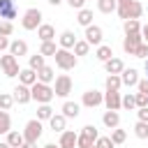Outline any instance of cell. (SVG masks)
<instances>
[{
	"label": "cell",
	"mask_w": 148,
	"mask_h": 148,
	"mask_svg": "<svg viewBox=\"0 0 148 148\" xmlns=\"http://www.w3.org/2000/svg\"><path fill=\"white\" fill-rule=\"evenodd\" d=\"M30 92H32V99H35V102H39V104H49V102L56 97L53 88H51L49 83H42V81L32 83V86H30Z\"/></svg>",
	"instance_id": "obj_1"
},
{
	"label": "cell",
	"mask_w": 148,
	"mask_h": 148,
	"mask_svg": "<svg viewBox=\"0 0 148 148\" xmlns=\"http://www.w3.org/2000/svg\"><path fill=\"white\" fill-rule=\"evenodd\" d=\"M53 58H56V65H58L60 69H65V72H69V69L76 67V56H74L69 49H58Z\"/></svg>",
	"instance_id": "obj_2"
},
{
	"label": "cell",
	"mask_w": 148,
	"mask_h": 148,
	"mask_svg": "<svg viewBox=\"0 0 148 148\" xmlns=\"http://www.w3.org/2000/svg\"><path fill=\"white\" fill-rule=\"evenodd\" d=\"M21 25H23V30H37V28L42 25V12H39L37 7L25 9V14H23V18H21Z\"/></svg>",
	"instance_id": "obj_3"
},
{
	"label": "cell",
	"mask_w": 148,
	"mask_h": 148,
	"mask_svg": "<svg viewBox=\"0 0 148 148\" xmlns=\"http://www.w3.org/2000/svg\"><path fill=\"white\" fill-rule=\"evenodd\" d=\"M0 67H2L5 76H9V79L18 76V72H21V67H18V58H16V56H12V53L0 56Z\"/></svg>",
	"instance_id": "obj_4"
},
{
	"label": "cell",
	"mask_w": 148,
	"mask_h": 148,
	"mask_svg": "<svg viewBox=\"0 0 148 148\" xmlns=\"http://www.w3.org/2000/svg\"><path fill=\"white\" fill-rule=\"evenodd\" d=\"M23 136H25V141L37 143L39 136H42V120H39V118L28 120V123H25V130H23Z\"/></svg>",
	"instance_id": "obj_5"
},
{
	"label": "cell",
	"mask_w": 148,
	"mask_h": 148,
	"mask_svg": "<svg viewBox=\"0 0 148 148\" xmlns=\"http://www.w3.org/2000/svg\"><path fill=\"white\" fill-rule=\"evenodd\" d=\"M141 42H143L141 32H130V35H125V39H123V51H125V53H130V56H134Z\"/></svg>",
	"instance_id": "obj_6"
},
{
	"label": "cell",
	"mask_w": 148,
	"mask_h": 148,
	"mask_svg": "<svg viewBox=\"0 0 148 148\" xmlns=\"http://www.w3.org/2000/svg\"><path fill=\"white\" fill-rule=\"evenodd\" d=\"M81 104L83 106H88V109H95V106H99V104H104V92H99V90H86L83 92V99H81Z\"/></svg>",
	"instance_id": "obj_7"
},
{
	"label": "cell",
	"mask_w": 148,
	"mask_h": 148,
	"mask_svg": "<svg viewBox=\"0 0 148 148\" xmlns=\"http://www.w3.org/2000/svg\"><path fill=\"white\" fill-rule=\"evenodd\" d=\"M53 92H56L58 97H67V95L72 92V79H69L67 74L56 76V88H53Z\"/></svg>",
	"instance_id": "obj_8"
},
{
	"label": "cell",
	"mask_w": 148,
	"mask_h": 148,
	"mask_svg": "<svg viewBox=\"0 0 148 148\" xmlns=\"http://www.w3.org/2000/svg\"><path fill=\"white\" fill-rule=\"evenodd\" d=\"M102 37H104V32H102L99 25H88L86 28V42L90 46H99L102 44Z\"/></svg>",
	"instance_id": "obj_9"
},
{
	"label": "cell",
	"mask_w": 148,
	"mask_h": 148,
	"mask_svg": "<svg viewBox=\"0 0 148 148\" xmlns=\"http://www.w3.org/2000/svg\"><path fill=\"white\" fill-rule=\"evenodd\" d=\"M104 104H106V109L118 111V109L123 106V97H120V92H118V90H106V92H104Z\"/></svg>",
	"instance_id": "obj_10"
},
{
	"label": "cell",
	"mask_w": 148,
	"mask_h": 148,
	"mask_svg": "<svg viewBox=\"0 0 148 148\" xmlns=\"http://www.w3.org/2000/svg\"><path fill=\"white\" fill-rule=\"evenodd\" d=\"M16 2L14 0H0V18H5V21H12V18H16Z\"/></svg>",
	"instance_id": "obj_11"
},
{
	"label": "cell",
	"mask_w": 148,
	"mask_h": 148,
	"mask_svg": "<svg viewBox=\"0 0 148 148\" xmlns=\"http://www.w3.org/2000/svg\"><path fill=\"white\" fill-rule=\"evenodd\" d=\"M76 139H79V134L74 130H65V132H60L58 143H60V148H76Z\"/></svg>",
	"instance_id": "obj_12"
},
{
	"label": "cell",
	"mask_w": 148,
	"mask_h": 148,
	"mask_svg": "<svg viewBox=\"0 0 148 148\" xmlns=\"http://www.w3.org/2000/svg\"><path fill=\"white\" fill-rule=\"evenodd\" d=\"M14 99H16L18 104H28V102L32 99V92H30V86H23V83H18V86L14 88Z\"/></svg>",
	"instance_id": "obj_13"
},
{
	"label": "cell",
	"mask_w": 148,
	"mask_h": 148,
	"mask_svg": "<svg viewBox=\"0 0 148 148\" xmlns=\"http://www.w3.org/2000/svg\"><path fill=\"white\" fill-rule=\"evenodd\" d=\"M120 79H123V86L132 88V86H136V83H139V72H136L134 67H130V69H123V72H120Z\"/></svg>",
	"instance_id": "obj_14"
},
{
	"label": "cell",
	"mask_w": 148,
	"mask_h": 148,
	"mask_svg": "<svg viewBox=\"0 0 148 148\" xmlns=\"http://www.w3.org/2000/svg\"><path fill=\"white\" fill-rule=\"evenodd\" d=\"M37 37H39L42 42H53V39H56L53 25H51V23H42V25L37 28Z\"/></svg>",
	"instance_id": "obj_15"
},
{
	"label": "cell",
	"mask_w": 148,
	"mask_h": 148,
	"mask_svg": "<svg viewBox=\"0 0 148 148\" xmlns=\"http://www.w3.org/2000/svg\"><path fill=\"white\" fill-rule=\"evenodd\" d=\"M18 83H23V86H32V83H37V72H35L32 67L21 69V72H18Z\"/></svg>",
	"instance_id": "obj_16"
},
{
	"label": "cell",
	"mask_w": 148,
	"mask_h": 148,
	"mask_svg": "<svg viewBox=\"0 0 148 148\" xmlns=\"http://www.w3.org/2000/svg\"><path fill=\"white\" fill-rule=\"evenodd\" d=\"M58 42H60V49H74V44H76L79 39H76V35H74L72 30H65V32H60Z\"/></svg>",
	"instance_id": "obj_17"
},
{
	"label": "cell",
	"mask_w": 148,
	"mask_h": 148,
	"mask_svg": "<svg viewBox=\"0 0 148 148\" xmlns=\"http://www.w3.org/2000/svg\"><path fill=\"white\" fill-rule=\"evenodd\" d=\"M9 53L16 56V58H23V56H28V44H25L23 39H14V42L9 44Z\"/></svg>",
	"instance_id": "obj_18"
},
{
	"label": "cell",
	"mask_w": 148,
	"mask_h": 148,
	"mask_svg": "<svg viewBox=\"0 0 148 148\" xmlns=\"http://www.w3.org/2000/svg\"><path fill=\"white\" fill-rule=\"evenodd\" d=\"M102 123H104L109 130L118 127V125H120V116H118V111H111V109H106V111H104V116H102Z\"/></svg>",
	"instance_id": "obj_19"
},
{
	"label": "cell",
	"mask_w": 148,
	"mask_h": 148,
	"mask_svg": "<svg viewBox=\"0 0 148 148\" xmlns=\"http://www.w3.org/2000/svg\"><path fill=\"white\" fill-rule=\"evenodd\" d=\"M37 81H42V83H51V81H56V72H53V67H49V65L39 67V69H37Z\"/></svg>",
	"instance_id": "obj_20"
},
{
	"label": "cell",
	"mask_w": 148,
	"mask_h": 148,
	"mask_svg": "<svg viewBox=\"0 0 148 148\" xmlns=\"http://www.w3.org/2000/svg\"><path fill=\"white\" fill-rule=\"evenodd\" d=\"M104 69H106L109 74H120V72L125 69V65H123L120 58H109V60L104 62Z\"/></svg>",
	"instance_id": "obj_21"
},
{
	"label": "cell",
	"mask_w": 148,
	"mask_h": 148,
	"mask_svg": "<svg viewBox=\"0 0 148 148\" xmlns=\"http://www.w3.org/2000/svg\"><path fill=\"white\" fill-rule=\"evenodd\" d=\"M65 123H67V118H65L62 113H53V116L49 118V125H51L53 132H65Z\"/></svg>",
	"instance_id": "obj_22"
},
{
	"label": "cell",
	"mask_w": 148,
	"mask_h": 148,
	"mask_svg": "<svg viewBox=\"0 0 148 148\" xmlns=\"http://www.w3.org/2000/svg\"><path fill=\"white\" fill-rule=\"evenodd\" d=\"M7 143L12 146V148H21L23 143H25V136H23V132H7Z\"/></svg>",
	"instance_id": "obj_23"
},
{
	"label": "cell",
	"mask_w": 148,
	"mask_h": 148,
	"mask_svg": "<svg viewBox=\"0 0 148 148\" xmlns=\"http://www.w3.org/2000/svg\"><path fill=\"white\" fill-rule=\"evenodd\" d=\"M76 21H79V25H83V28H88V25H92V12L90 9H79V16H76Z\"/></svg>",
	"instance_id": "obj_24"
},
{
	"label": "cell",
	"mask_w": 148,
	"mask_h": 148,
	"mask_svg": "<svg viewBox=\"0 0 148 148\" xmlns=\"http://www.w3.org/2000/svg\"><path fill=\"white\" fill-rule=\"evenodd\" d=\"M60 111H62L65 118H76V116H79V104H76V102H65Z\"/></svg>",
	"instance_id": "obj_25"
},
{
	"label": "cell",
	"mask_w": 148,
	"mask_h": 148,
	"mask_svg": "<svg viewBox=\"0 0 148 148\" xmlns=\"http://www.w3.org/2000/svg\"><path fill=\"white\" fill-rule=\"evenodd\" d=\"M95 56H97V60L106 62L109 58H113V51H111V46H106V44H99V46H97V51H95Z\"/></svg>",
	"instance_id": "obj_26"
},
{
	"label": "cell",
	"mask_w": 148,
	"mask_h": 148,
	"mask_svg": "<svg viewBox=\"0 0 148 148\" xmlns=\"http://www.w3.org/2000/svg\"><path fill=\"white\" fill-rule=\"evenodd\" d=\"M104 86H106V90H120V86H123V79H120V74H109Z\"/></svg>",
	"instance_id": "obj_27"
},
{
	"label": "cell",
	"mask_w": 148,
	"mask_h": 148,
	"mask_svg": "<svg viewBox=\"0 0 148 148\" xmlns=\"http://www.w3.org/2000/svg\"><path fill=\"white\" fill-rule=\"evenodd\" d=\"M116 7H118L116 0H97V9H99L102 14H111V12H116Z\"/></svg>",
	"instance_id": "obj_28"
},
{
	"label": "cell",
	"mask_w": 148,
	"mask_h": 148,
	"mask_svg": "<svg viewBox=\"0 0 148 148\" xmlns=\"http://www.w3.org/2000/svg\"><path fill=\"white\" fill-rule=\"evenodd\" d=\"M7 132H12V118L7 111L0 109V134H7Z\"/></svg>",
	"instance_id": "obj_29"
},
{
	"label": "cell",
	"mask_w": 148,
	"mask_h": 148,
	"mask_svg": "<svg viewBox=\"0 0 148 148\" xmlns=\"http://www.w3.org/2000/svg\"><path fill=\"white\" fill-rule=\"evenodd\" d=\"M123 28H125V35H130V32H141L139 18H127V21H123Z\"/></svg>",
	"instance_id": "obj_30"
},
{
	"label": "cell",
	"mask_w": 148,
	"mask_h": 148,
	"mask_svg": "<svg viewBox=\"0 0 148 148\" xmlns=\"http://www.w3.org/2000/svg\"><path fill=\"white\" fill-rule=\"evenodd\" d=\"M14 104H16L14 95H9V92H0V109H2V111H9Z\"/></svg>",
	"instance_id": "obj_31"
},
{
	"label": "cell",
	"mask_w": 148,
	"mask_h": 148,
	"mask_svg": "<svg viewBox=\"0 0 148 148\" xmlns=\"http://www.w3.org/2000/svg\"><path fill=\"white\" fill-rule=\"evenodd\" d=\"M44 58L46 56H42V53H35V56H30V60H28V67H32L35 72L39 69V67H44L46 62H44Z\"/></svg>",
	"instance_id": "obj_32"
},
{
	"label": "cell",
	"mask_w": 148,
	"mask_h": 148,
	"mask_svg": "<svg viewBox=\"0 0 148 148\" xmlns=\"http://www.w3.org/2000/svg\"><path fill=\"white\" fill-rule=\"evenodd\" d=\"M125 139H127V132H125V130H118V127H113V130H111V141H113L116 146L125 143Z\"/></svg>",
	"instance_id": "obj_33"
},
{
	"label": "cell",
	"mask_w": 148,
	"mask_h": 148,
	"mask_svg": "<svg viewBox=\"0 0 148 148\" xmlns=\"http://www.w3.org/2000/svg\"><path fill=\"white\" fill-rule=\"evenodd\" d=\"M92 143H95V139H92L90 134H86V132H81L79 139H76V148H90Z\"/></svg>",
	"instance_id": "obj_34"
},
{
	"label": "cell",
	"mask_w": 148,
	"mask_h": 148,
	"mask_svg": "<svg viewBox=\"0 0 148 148\" xmlns=\"http://www.w3.org/2000/svg\"><path fill=\"white\" fill-rule=\"evenodd\" d=\"M56 51H58L56 42H42V46H39V53L42 56H56Z\"/></svg>",
	"instance_id": "obj_35"
},
{
	"label": "cell",
	"mask_w": 148,
	"mask_h": 148,
	"mask_svg": "<svg viewBox=\"0 0 148 148\" xmlns=\"http://www.w3.org/2000/svg\"><path fill=\"white\" fill-rule=\"evenodd\" d=\"M88 51H90V44L86 39H79L74 44V56H88Z\"/></svg>",
	"instance_id": "obj_36"
},
{
	"label": "cell",
	"mask_w": 148,
	"mask_h": 148,
	"mask_svg": "<svg viewBox=\"0 0 148 148\" xmlns=\"http://www.w3.org/2000/svg\"><path fill=\"white\" fill-rule=\"evenodd\" d=\"M51 116H53V109H51L49 104H39V106H37V118H39V120H49Z\"/></svg>",
	"instance_id": "obj_37"
},
{
	"label": "cell",
	"mask_w": 148,
	"mask_h": 148,
	"mask_svg": "<svg viewBox=\"0 0 148 148\" xmlns=\"http://www.w3.org/2000/svg\"><path fill=\"white\" fill-rule=\"evenodd\" d=\"M134 134H136L139 139H148V123L139 120V123L134 125Z\"/></svg>",
	"instance_id": "obj_38"
},
{
	"label": "cell",
	"mask_w": 148,
	"mask_h": 148,
	"mask_svg": "<svg viewBox=\"0 0 148 148\" xmlns=\"http://www.w3.org/2000/svg\"><path fill=\"white\" fill-rule=\"evenodd\" d=\"M12 32H14V25H12V21H5V18H0V35L9 37Z\"/></svg>",
	"instance_id": "obj_39"
},
{
	"label": "cell",
	"mask_w": 148,
	"mask_h": 148,
	"mask_svg": "<svg viewBox=\"0 0 148 148\" xmlns=\"http://www.w3.org/2000/svg\"><path fill=\"white\" fill-rule=\"evenodd\" d=\"M123 106H125L127 111H132V109H136V99H134V95H130V92H127V95L123 97Z\"/></svg>",
	"instance_id": "obj_40"
},
{
	"label": "cell",
	"mask_w": 148,
	"mask_h": 148,
	"mask_svg": "<svg viewBox=\"0 0 148 148\" xmlns=\"http://www.w3.org/2000/svg\"><path fill=\"white\" fill-rule=\"evenodd\" d=\"M95 146H97V148H113L116 143L111 141V136H99V139L95 141Z\"/></svg>",
	"instance_id": "obj_41"
},
{
	"label": "cell",
	"mask_w": 148,
	"mask_h": 148,
	"mask_svg": "<svg viewBox=\"0 0 148 148\" xmlns=\"http://www.w3.org/2000/svg\"><path fill=\"white\" fill-rule=\"evenodd\" d=\"M134 99H136V109H143V106H148V95H143V92H136V95H134Z\"/></svg>",
	"instance_id": "obj_42"
},
{
	"label": "cell",
	"mask_w": 148,
	"mask_h": 148,
	"mask_svg": "<svg viewBox=\"0 0 148 148\" xmlns=\"http://www.w3.org/2000/svg\"><path fill=\"white\" fill-rule=\"evenodd\" d=\"M134 56H136V58H148V44H146V42H141Z\"/></svg>",
	"instance_id": "obj_43"
},
{
	"label": "cell",
	"mask_w": 148,
	"mask_h": 148,
	"mask_svg": "<svg viewBox=\"0 0 148 148\" xmlns=\"http://www.w3.org/2000/svg\"><path fill=\"white\" fill-rule=\"evenodd\" d=\"M136 88H139V92H143V95H148V79H139V83H136Z\"/></svg>",
	"instance_id": "obj_44"
},
{
	"label": "cell",
	"mask_w": 148,
	"mask_h": 148,
	"mask_svg": "<svg viewBox=\"0 0 148 148\" xmlns=\"http://www.w3.org/2000/svg\"><path fill=\"white\" fill-rule=\"evenodd\" d=\"M67 5H69L72 9H83V5H86V0H67Z\"/></svg>",
	"instance_id": "obj_45"
},
{
	"label": "cell",
	"mask_w": 148,
	"mask_h": 148,
	"mask_svg": "<svg viewBox=\"0 0 148 148\" xmlns=\"http://www.w3.org/2000/svg\"><path fill=\"white\" fill-rule=\"evenodd\" d=\"M136 116H139V120L148 123V106H143V109H136Z\"/></svg>",
	"instance_id": "obj_46"
},
{
	"label": "cell",
	"mask_w": 148,
	"mask_h": 148,
	"mask_svg": "<svg viewBox=\"0 0 148 148\" xmlns=\"http://www.w3.org/2000/svg\"><path fill=\"white\" fill-rule=\"evenodd\" d=\"M9 37H5V35H0V51H5V49H9Z\"/></svg>",
	"instance_id": "obj_47"
},
{
	"label": "cell",
	"mask_w": 148,
	"mask_h": 148,
	"mask_svg": "<svg viewBox=\"0 0 148 148\" xmlns=\"http://www.w3.org/2000/svg\"><path fill=\"white\" fill-rule=\"evenodd\" d=\"M141 37H143V42L148 44V23H146V25L141 28Z\"/></svg>",
	"instance_id": "obj_48"
},
{
	"label": "cell",
	"mask_w": 148,
	"mask_h": 148,
	"mask_svg": "<svg viewBox=\"0 0 148 148\" xmlns=\"http://www.w3.org/2000/svg\"><path fill=\"white\" fill-rule=\"evenodd\" d=\"M21 148H37V143H32V141H25Z\"/></svg>",
	"instance_id": "obj_49"
},
{
	"label": "cell",
	"mask_w": 148,
	"mask_h": 148,
	"mask_svg": "<svg viewBox=\"0 0 148 148\" xmlns=\"http://www.w3.org/2000/svg\"><path fill=\"white\" fill-rule=\"evenodd\" d=\"M60 2H62V0H49V5H53V7H58Z\"/></svg>",
	"instance_id": "obj_50"
},
{
	"label": "cell",
	"mask_w": 148,
	"mask_h": 148,
	"mask_svg": "<svg viewBox=\"0 0 148 148\" xmlns=\"http://www.w3.org/2000/svg\"><path fill=\"white\" fill-rule=\"evenodd\" d=\"M44 148H60V143H46Z\"/></svg>",
	"instance_id": "obj_51"
},
{
	"label": "cell",
	"mask_w": 148,
	"mask_h": 148,
	"mask_svg": "<svg viewBox=\"0 0 148 148\" xmlns=\"http://www.w3.org/2000/svg\"><path fill=\"white\" fill-rule=\"evenodd\" d=\"M0 148H12V146H9L7 141H0Z\"/></svg>",
	"instance_id": "obj_52"
},
{
	"label": "cell",
	"mask_w": 148,
	"mask_h": 148,
	"mask_svg": "<svg viewBox=\"0 0 148 148\" xmlns=\"http://www.w3.org/2000/svg\"><path fill=\"white\" fill-rule=\"evenodd\" d=\"M143 69H146V79H148V58H146V65H143Z\"/></svg>",
	"instance_id": "obj_53"
},
{
	"label": "cell",
	"mask_w": 148,
	"mask_h": 148,
	"mask_svg": "<svg viewBox=\"0 0 148 148\" xmlns=\"http://www.w3.org/2000/svg\"><path fill=\"white\" fill-rule=\"evenodd\" d=\"M90 148H97V146H95V143H92V146H90Z\"/></svg>",
	"instance_id": "obj_54"
}]
</instances>
